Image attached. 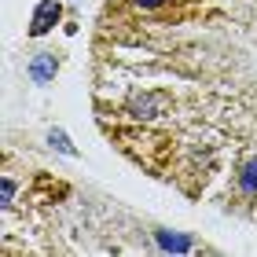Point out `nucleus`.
Masks as SVG:
<instances>
[{"label": "nucleus", "mask_w": 257, "mask_h": 257, "mask_svg": "<svg viewBox=\"0 0 257 257\" xmlns=\"http://www.w3.org/2000/svg\"><path fill=\"white\" fill-rule=\"evenodd\" d=\"M166 103H169V96H166V92H155V96L136 99V103H133V110L140 114V118H151V114H155V110H162Z\"/></svg>", "instance_id": "3"}, {"label": "nucleus", "mask_w": 257, "mask_h": 257, "mask_svg": "<svg viewBox=\"0 0 257 257\" xmlns=\"http://www.w3.org/2000/svg\"><path fill=\"white\" fill-rule=\"evenodd\" d=\"M158 242H162L166 250H177V253L191 250V239H184V235H166V231H158Z\"/></svg>", "instance_id": "5"}, {"label": "nucleus", "mask_w": 257, "mask_h": 257, "mask_svg": "<svg viewBox=\"0 0 257 257\" xmlns=\"http://www.w3.org/2000/svg\"><path fill=\"white\" fill-rule=\"evenodd\" d=\"M52 74H55V55H37V59L30 63V77L37 81V85L52 81Z\"/></svg>", "instance_id": "2"}, {"label": "nucleus", "mask_w": 257, "mask_h": 257, "mask_svg": "<svg viewBox=\"0 0 257 257\" xmlns=\"http://www.w3.org/2000/svg\"><path fill=\"white\" fill-rule=\"evenodd\" d=\"M55 22H59V4H55V0H41L37 11H33V26H30V33H33V37H41V33H48Z\"/></svg>", "instance_id": "1"}, {"label": "nucleus", "mask_w": 257, "mask_h": 257, "mask_svg": "<svg viewBox=\"0 0 257 257\" xmlns=\"http://www.w3.org/2000/svg\"><path fill=\"white\" fill-rule=\"evenodd\" d=\"M136 4H140V8H158L162 0H136Z\"/></svg>", "instance_id": "8"}, {"label": "nucleus", "mask_w": 257, "mask_h": 257, "mask_svg": "<svg viewBox=\"0 0 257 257\" xmlns=\"http://www.w3.org/2000/svg\"><path fill=\"white\" fill-rule=\"evenodd\" d=\"M15 198V180H4V202H11Z\"/></svg>", "instance_id": "7"}, {"label": "nucleus", "mask_w": 257, "mask_h": 257, "mask_svg": "<svg viewBox=\"0 0 257 257\" xmlns=\"http://www.w3.org/2000/svg\"><path fill=\"white\" fill-rule=\"evenodd\" d=\"M48 140H52V147H59V151H63V155H77V151H74V144L66 140V133H52Z\"/></svg>", "instance_id": "6"}, {"label": "nucleus", "mask_w": 257, "mask_h": 257, "mask_svg": "<svg viewBox=\"0 0 257 257\" xmlns=\"http://www.w3.org/2000/svg\"><path fill=\"white\" fill-rule=\"evenodd\" d=\"M239 188L246 191V195H253V191H257V158H253V162H246V169H242V177H239Z\"/></svg>", "instance_id": "4"}]
</instances>
